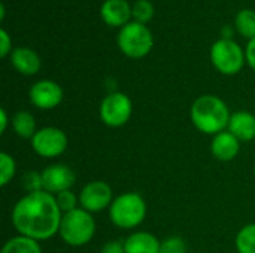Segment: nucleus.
Segmentation results:
<instances>
[{
	"mask_svg": "<svg viewBox=\"0 0 255 253\" xmlns=\"http://www.w3.org/2000/svg\"><path fill=\"white\" fill-rule=\"evenodd\" d=\"M63 213L55 197L46 191L25 194L12 210V224L19 236L36 242L48 240L58 234Z\"/></svg>",
	"mask_w": 255,
	"mask_h": 253,
	"instance_id": "obj_1",
	"label": "nucleus"
},
{
	"mask_svg": "<svg viewBox=\"0 0 255 253\" xmlns=\"http://www.w3.org/2000/svg\"><path fill=\"white\" fill-rule=\"evenodd\" d=\"M230 110L226 101L217 95H200L194 100L190 110L193 125L203 134L215 136L227 130L230 122Z\"/></svg>",
	"mask_w": 255,
	"mask_h": 253,
	"instance_id": "obj_2",
	"label": "nucleus"
},
{
	"mask_svg": "<svg viewBox=\"0 0 255 253\" xmlns=\"http://www.w3.org/2000/svg\"><path fill=\"white\" fill-rule=\"evenodd\" d=\"M111 222L121 230H133L146 218V203L137 192H124L109 207Z\"/></svg>",
	"mask_w": 255,
	"mask_h": 253,
	"instance_id": "obj_3",
	"label": "nucleus"
},
{
	"mask_svg": "<svg viewBox=\"0 0 255 253\" xmlns=\"http://www.w3.org/2000/svg\"><path fill=\"white\" fill-rule=\"evenodd\" d=\"M58 234L61 240L69 246H84L90 243L96 234V219L93 213L79 207L63 215Z\"/></svg>",
	"mask_w": 255,
	"mask_h": 253,
	"instance_id": "obj_4",
	"label": "nucleus"
},
{
	"mask_svg": "<svg viewBox=\"0 0 255 253\" xmlns=\"http://www.w3.org/2000/svg\"><path fill=\"white\" fill-rule=\"evenodd\" d=\"M117 43L120 51L128 58H143L154 48V36L146 24H140L137 21H130L124 25L118 36Z\"/></svg>",
	"mask_w": 255,
	"mask_h": 253,
	"instance_id": "obj_5",
	"label": "nucleus"
},
{
	"mask_svg": "<svg viewBox=\"0 0 255 253\" xmlns=\"http://www.w3.org/2000/svg\"><path fill=\"white\" fill-rule=\"evenodd\" d=\"M211 63L223 75L232 76L242 70L245 60V51L233 39H220L211 46Z\"/></svg>",
	"mask_w": 255,
	"mask_h": 253,
	"instance_id": "obj_6",
	"label": "nucleus"
},
{
	"mask_svg": "<svg viewBox=\"0 0 255 253\" xmlns=\"http://www.w3.org/2000/svg\"><path fill=\"white\" fill-rule=\"evenodd\" d=\"M99 115L105 125L111 128L123 127L133 115V103L130 97L123 92H111L102 100Z\"/></svg>",
	"mask_w": 255,
	"mask_h": 253,
	"instance_id": "obj_7",
	"label": "nucleus"
},
{
	"mask_svg": "<svg viewBox=\"0 0 255 253\" xmlns=\"http://www.w3.org/2000/svg\"><path fill=\"white\" fill-rule=\"evenodd\" d=\"M31 149L42 158H57L67 149L69 139L66 133L57 127H43L30 140Z\"/></svg>",
	"mask_w": 255,
	"mask_h": 253,
	"instance_id": "obj_8",
	"label": "nucleus"
},
{
	"mask_svg": "<svg viewBox=\"0 0 255 253\" xmlns=\"http://www.w3.org/2000/svg\"><path fill=\"white\" fill-rule=\"evenodd\" d=\"M78 195H79V207L90 213H99L105 209H109L114 201L112 189L103 180L88 182Z\"/></svg>",
	"mask_w": 255,
	"mask_h": 253,
	"instance_id": "obj_9",
	"label": "nucleus"
},
{
	"mask_svg": "<svg viewBox=\"0 0 255 253\" xmlns=\"http://www.w3.org/2000/svg\"><path fill=\"white\" fill-rule=\"evenodd\" d=\"M30 103L40 110H52L63 101L61 86L51 79H42L33 84L28 92Z\"/></svg>",
	"mask_w": 255,
	"mask_h": 253,
	"instance_id": "obj_10",
	"label": "nucleus"
},
{
	"mask_svg": "<svg viewBox=\"0 0 255 253\" xmlns=\"http://www.w3.org/2000/svg\"><path fill=\"white\" fill-rule=\"evenodd\" d=\"M42 183H43V191L57 195L63 191L72 189L75 185L76 176L73 170L67 164H51L45 167L42 171Z\"/></svg>",
	"mask_w": 255,
	"mask_h": 253,
	"instance_id": "obj_11",
	"label": "nucleus"
},
{
	"mask_svg": "<svg viewBox=\"0 0 255 253\" xmlns=\"http://www.w3.org/2000/svg\"><path fill=\"white\" fill-rule=\"evenodd\" d=\"M100 16L111 27H124L133 16L131 6L126 0H105L100 7Z\"/></svg>",
	"mask_w": 255,
	"mask_h": 253,
	"instance_id": "obj_12",
	"label": "nucleus"
},
{
	"mask_svg": "<svg viewBox=\"0 0 255 253\" xmlns=\"http://www.w3.org/2000/svg\"><path fill=\"white\" fill-rule=\"evenodd\" d=\"M239 151H241V142L229 130L218 133L212 137L211 154L215 160L223 163L232 161L239 155Z\"/></svg>",
	"mask_w": 255,
	"mask_h": 253,
	"instance_id": "obj_13",
	"label": "nucleus"
},
{
	"mask_svg": "<svg viewBox=\"0 0 255 253\" xmlns=\"http://www.w3.org/2000/svg\"><path fill=\"white\" fill-rule=\"evenodd\" d=\"M10 63L16 72H19L21 75H25V76L36 75L42 66V61H40V57L37 55V52L30 48H22V46L15 48L10 52Z\"/></svg>",
	"mask_w": 255,
	"mask_h": 253,
	"instance_id": "obj_14",
	"label": "nucleus"
},
{
	"mask_svg": "<svg viewBox=\"0 0 255 253\" xmlns=\"http://www.w3.org/2000/svg\"><path fill=\"white\" fill-rule=\"evenodd\" d=\"M227 130L239 140L250 142L255 139V116L250 112L239 110L232 113Z\"/></svg>",
	"mask_w": 255,
	"mask_h": 253,
	"instance_id": "obj_15",
	"label": "nucleus"
},
{
	"mask_svg": "<svg viewBox=\"0 0 255 253\" xmlns=\"http://www.w3.org/2000/svg\"><path fill=\"white\" fill-rule=\"evenodd\" d=\"M161 242L148 231H136L124 240L126 253H160Z\"/></svg>",
	"mask_w": 255,
	"mask_h": 253,
	"instance_id": "obj_16",
	"label": "nucleus"
},
{
	"mask_svg": "<svg viewBox=\"0 0 255 253\" xmlns=\"http://www.w3.org/2000/svg\"><path fill=\"white\" fill-rule=\"evenodd\" d=\"M12 128L15 131V134L21 139H28L31 140L33 136L37 133V124H36V118L27 112V110H21V112H16L13 116H12Z\"/></svg>",
	"mask_w": 255,
	"mask_h": 253,
	"instance_id": "obj_17",
	"label": "nucleus"
},
{
	"mask_svg": "<svg viewBox=\"0 0 255 253\" xmlns=\"http://www.w3.org/2000/svg\"><path fill=\"white\" fill-rule=\"evenodd\" d=\"M1 253H42V249L39 242L18 234L4 243Z\"/></svg>",
	"mask_w": 255,
	"mask_h": 253,
	"instance_id": "obj_18",
	"label": "nucleus"
},
{
	"mask_svg": "<svg viewBox=\"0 0 255 253\" xmlns=\"http://www.w3.org/2000/svg\"><path fill=\"white\" fill-rule=\"evenodd\" d=\"M235 246L239 253H255V224H248L239 230Z\"/></svg>",
	"mask_w": 255,
	"mask_h": 253,
	"instance_id": "obj_19",
	"label": "nucleus"
},
{
	"mask_svg": "<svg viewBox=\"0 0 255 253\" xmlns=\"http://www.w3.org/2000/svg\"><path fill=\"white\" fill-rule=\"evenodd\" d=\"M235 25L236 30L247 39H254L255 37V10L251 9H244L241 10L236 18H235Z\"/></svg>",
	"mask_w": 255,
	"mask_h": 253,
	"instance_id": "obj_20",
	"label": "nucleus"
},
{
	"mask_svg": "<svg viewBox=\"0 0 255 253\" xmlns=\"http://www.w3.org/2000/svg\"><path fill=\"white\" fill-rule=\"evenodd\" d=\"M16 174V163L7 152L0 154V186H7Z\"/></svg>",
	"mask_w": 255,
	"mask_h": 253,
	"instance_id": "obj_21",
	"label": "nucleus"
},
{
	"mask_svg": "<svg viewBox=\"0 0 255 253\" xmlns=\"http://www.w3.org/2000/svg\"><path fill=\"white\" fill-rule=\"evenodd\" d=\"M131 10H133V18H134V21H137V22H140V24L149 22V21L154 18V13H155L154 4H152L149 0H137V1L131 6Z\"/></svg>",
	"mask_w": 255,
	"mask_h": 253,
	"instance_id": "obj_22",
	"label": "nucleus"
},
{
	"mask_svg": "<svg viewBox=\"0 0 255 253\" xmlns=\"http://www.w3.org/2000/svg\"><path fill=\"white\" fill-rule=\"evenodd\" d=\"M55 197V201L61 210V213H69V212H73L76 209H79V195H75L72 192V189H67V191H63Z\"/></svg>",
	"mask_w": 255,
	"mask_h": 253,
	"instance_id": "obj_23",
	"label": "nucleus"
},
{
	"mask_svg": "<svg viewBox=\"0 0 255 253\" xmlns=\"http://www.w3.org/2000/svg\"><path fill=\"white\" fill-rule=\"evenodd\" d=\"M21 186L27 194L39 192L43 191V183H42V173L39 171H25L21 177Z\"/></svg>",
	"mask_w": 255,
	"mask_h": 253,
	"instance_id": "obj_24",
	"label": "nucleus"
},
{
	"mask_svg": "<svg viewBox=\"0 0 255 253\" xmlns=\"http://www.w3.org/2000/svg\"><path fill=\"white\" fill-rule=\"evenodd\" d=\"M160 253H187V245L181 237L172 236L161 242Z\"/></svg>",
	"mask_w": 255,
	"mask_h": 253,
	"instance_id": "obj_25",
	"label": "nucleus"
},
{
	"mask_svg": "<svg viewBox=\"0 0 255 253\" xmlns=\"http://www.w3.org/2000/svg\"><path fill=\"white\" fill-rule=\"evenodd\" d=\"M12 39L4 28H0V57L4 58L12 52Z\"/></svg>",
	"mask_w": 255,
	"mask_h": 253,
	"instance_id": "obj_26",
	"label": "nucleus"
},
{
	"mask_svg": "<svg viewBox=\"0 0 255 253\" xmlns=\"http://www.w3.org/2000/svg\"><path fill=\"white\" fill-rule=\"evenodd\" d=\"M100 253H126L124 249V242H117V240H111L108 243H105L100 249Z\"/></svg>",
	"mask_w": 255,
	"mask_h": 253,
	"instance_id": "obj_27",
	"label": "nucleus"
},
{
	"mask_svg": "<svg viewBox=\"0 0 255 253\" xmlns=\"http://www.w3.org/2000/svg\"><path fill=\"white\" fill-rule=\"evenodd\" d=\"M245 60H247L248 66L255 70V37L248 42V45L245 48Z\"/></svg>",
	"mask_w": 255,
	"mask_h": 253,
	"instance_id": "obj_28",
	"label": "nucleus"
},
{
	"mask_svg": "<svg viewBox=\"0 0 255 253\" xmlns=\"http://www.w3.org/2000/svg\"><path fill=\"white\" fill-rule=\"evenodd\" d=\"M7 125H9V116L4 109H0V133L1 134H4V131L7 130Z\"/></svg>",
	"mask_w": 255,
	"mask_h": 253,
	"instance_id": "obj_29",
	"label": "nucleus"
},
{
	"mask_svg": "<svg viewBox=\"0 0 255 253\" xmlns=\"http://www.w3.org/2000/svg\"><path fill=\"white\" fill-rule=\"evenodd\" d=\"M254 176H255V164H254Z\"/></svg>",
	"mask_w": 255,
	"mask_h": 253,
	"instance_id": "obj_30",
	"label": "nucleus"
}]
</instances>
